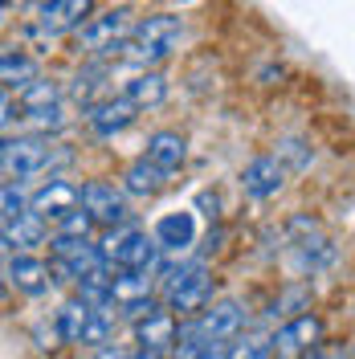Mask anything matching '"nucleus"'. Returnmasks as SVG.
I'll return each mask as SVG.
<instances>
[{
	"instance_id": "32",
	"label": "nucleus",
	"mask_w": 355,
	"mask_h": 359,
	"mask_svg": "<svg viewBox=\"0 0 355 359\" xmlns=\"http://www.w3.org/2000/svg\"><path fill=\"white\" fill-rule=\"evenodd\" d=\"M163 359H184V355H163Z\"/></svg>"
},
{
	"instance_id": "21",
	"label": "nucleus",
	"mask_w": 355,
	"mask_h": 359,
	"mask_svg": "<svg viewBox=\"0 0 355 359\" xmlns=\"http://www.w3.org/2000/svg\"><path fill=\"white\" fill-rule=\"evenodd\" d=\"M37 57H29L25 49H17V45H8L4 53H0V78H4V86L8 90H25L29 82H37L41 74H37Z\"/></svg>"
},
{
	"instance_id": "25",
	"label": "nucleus",
	"mask_w": 355,
	"mask_h": 359,
	"mask_svg": "<svg viewBox=\"0 0 355 359\" xmlns=\"http://www.w3.org/2000/svg\"><path fill=\"white\" fill-rule=\"evenodd\" d=\"M229 359H269V339L262 335H237L229 343Z\"/></svg>"
},
{
	"instance_id": "31",
	"label": "nucleus",
	"mask_w": 355,
	"mask_h": 359,
	"mask_svg": "<svg viewBox=\"0 0 355 359\" xmlns=\"http://www.w3.org/2000/svg\"><path fill=\"white\" fill-rule=\"evenodd\" d=\"M131 359H163V351H152V347H139Z\"/></svg>"
},
{
	"instance_id": "10",
	"label": "nucleus",
	"mask_w": 355,
	"mask_h": 359,
	"mask_svg": "<svg viewBox=\"0 0 355 359\" xmlns=\"http://www.w3.org/2000/svg\"><path fill=\"white\" fill-rule=\"evenodd\" d=\"M82 208H86L98 224H111V229H119V224L127 221V196H123L114 184H107V180L82 184Z\"/></svg>"
},
{
	"instance_id": "15",
	"label": "nucleus",
	"mask_w": 355,
	"mask_h": 359,
	"mask_svg": "<svg viewBox=\"0 0 355 359\" xmlns=\"http://www.w3.org/2000/svg\"><path fill=\"white\" fill-rule=\"evenodd\" d=\"M49 278H53V269L45 266L41 257H33V253H13L8 257V282L29 298L49 290Z\"/></svg>"
},
{
	"instance_id": "30",
	"label": "nucleus",
	"mask_w": 355,
	"mask_h": 359,
	"mask_svg": "<svg viewBox=\"0 0 355 359\" xmlns=\"http://www.w3.org/2000/svg\"><path fill=\"white\" fill-rule=\"evenodd\" d=\"M94 359H131V351H127L123 343H102V347L94 351Z\"/></svg>"
},
{
	"instance_id": "29",
	"label": "nucleus",
	"mask_w": 355,
	"mask_h": 359,
	"mask_svg": "<svg viewBox=\"0 0 355 359\" xmlns=\"http://www.w3.org/2000/svg\"><path fill=\"white\" fill-rule=\"evenodd\" d=\"M192 359H229V343H200Z\"/></svg>"
},
{
	"instance_id": "8",
	"label": "nucleus",
	"mask_w": 355,
	"mask_h": 359,
	"mask_svg": "<svg viewBox=\"0 0 355 359\" xmlns=\"http://www.w3.org/2000/svg\"><path fill=\"white\" fill-rule=\"evenodd\" d=\"M319 343H323V318L307 311L278 327V335L269 339V351L282 359H307L311 351H319Z\"/></svg>"
},
{
	"instance_id": "2",
	"label": "nucleus",
	"mask_w": 355,
	"mask_h": 359,
	"mask_svg": "<svg viewBox=\"0 0 355 359\" xmlns=\"http://www.w3.org/2000/svg\"><path fill=\"white\" fill-rule=\"evenodd\" d=\"M69 163V151L49 143V135H8L4 147H0V168L8 180H33V176H45L53 168H66Z\"/></svg>"
},
{
	"instance_id": "19",
	"label": "nucleus",
	"mask_w": 355,
	"mask_h": 359,
	"mask_svg": "<svg viewBox=\"0 0 355 359\" xmlns=\"http://www.w3.org/2000/svg\"><path fill=\"white\" fill-rule=\"evenodd\" d=\"M156 241L163 253H184V249L196 241V221L192 212H168L156 221Z\"/></svg>"
},
{
	"instance_id": "13",
	"label": "nucleus",
	"mask_w": 355,
	"mask_h": 359,
	"mask_svg": "<svg viewBox=\"0 0 355 359\" xmlns=\"http://www.w3.org/2000/svg\"><path fill=\"white\" fill-rule=\"evenodd\" d=\"M135 107L119 94V98H98V102H90L86 107V123L94 135H102V139H114V135H123L127 127L135 123Z\"/></svg>"
},
{
	"instance_id": "28",
	"label": "nucleus",
	"mask_w": 355,
	"mask_h": 359,
	"mask_svg": "<svg viewBox=\"0 0 355 359\" xmlns=\"http://www.w3.org/2000/svg\"><path fill=\"white\" fill-rule=\"evenodd\" d=\"M90 224H94V217H90L86 208H78V212H69L66 221L58 224V233H74V237H90Z\"/></svg>"
},
{
	"instance_id": "24",
	"label": "nucleus",
	"mask_w": 355,
	"mask_h": 359,
	"mask_svg": "<svg viewBox=\"0 0 355 359\" xmlns=\"http://www.w3.org/2000/svg\"><path fill=\"white\" fill-rule=\"evenodd\" d=\"M17 102H21L25 114L45 111V107H58V102H62V86L49 82V78H37V82H29L25 90H17Z\"/></svg>"
},
{
	"instance_id": "12",
	"label": "nucleus",
	"mask_w": 355,
	"mask_h": 359,
	"mask_svg": "<svg viewBox=\"0 0 355 359\" xmlns=\"http://www.w3.org/2000/svg\"><path fill=\"white\" fill-rule=\"evenodd\" d=\"M282 184H286V168H282V159L278 156L249 159L245 172H241V188H245V196H253V201H269V196H278Z\"/></svg>"
},
{
	"instance_id": "11",
	"label": "nucleus",
	"mask_w": 355,
	"mask_h": 359,
	"mask_svg": "<svg viewBox=\"0 0 355 359\" xmlns=\"http://www.w3.org/2000/svg\"><path fill=\"white\" fill-rule=\"evenodd\" d=\"M78 208H82V188H74L66 180H49V184H41V188L33 192V212H37L41 221L62 224L69 212H78Z\"/></svg>"
},
{
	"instance_id": "4",
	"label": "nucleus",
	"mask_w": 355,
	"mask_h": 359,
	"mask_svg": "<svg viewBox=\"0 0 355 359\" xmlns=\"http://www.w3.org/2000/svg\"><path fill=\"white\" fill-rule=\"evenodd\" d=\"M98 266H107L102 245H94L90 237H74V233H58L49 241V269L58 282H82L86 273H94Z\"/></svg>"
},
{
	"instance_id": "1",
	"label": "nucleus",
	"mask_w": 355,
	"mask_h": 359,
	"mask_svg": "<svg viewBox=\"0 0 355 359\" xmlns=\"http://www.w3.org/2000/svg\"><path fill=\"white\" fill-rule=\"evenodd\" d=\"M180 37H184V21L172 17V13H156V17H147V21H139L131 29V37L123 41L119 57L135 69H152V66H159L163 57L176 53Z\"/></svg>"
},
{
	"instance_id": "23",
	"label": "nucleus",
	"mask_w": 355,
	"mask_h": 359,
	"mask_svg": "<svg viewBox=\"0 0 355 359\" xmlns=\"http://www.w3.org/2000/svg\"><path fill=\"white\" fill-rule=\"evenodd\" d=\"M45 237V221L37 212H25L17 221H4V245L17 249V253H29L33 245H41Z\"/></svg>"
},
{
	"instance_id": "17",
	"label": "nucleus",
	"mask_w": 355,
	"mask_h": 359,
	"mask_svg": "<svg viewBox=\"0 0 355 359\" xmlns=\"http://www.w3.org/2000/svg\"><path fill=\"white\" fill-rule=\"evenodd\" d=\"M123 98L131 102L135 111H152V107H159L168 98V78L159 69H139V74H131L123 82Z\"/></svg>"
},
{
	"instance_id": "7",
	"label": "nucleus",
	"mask_w": 355,
	"mask_h": 359,
	"mask_svg": "<svg viewBox=\"0 0 355 359\" xmlns=\"http://www.w3.org/2000/svg\"><path fill=\"white\" fill-rule=\"evenodd\" d=\"M90 17H94V0H41L33 8V29L41 37H62V33H78Z\"/></svg>"
},
{
	"instance_id": "3",
	"label": "nucleus",
	"mask_w": 355,
	"mask_h": 359,
	"mask_svg": "<svg viewBox=\"0 0 355 359\" xmlns=\"http://www.w3.org/2000/svg\"><path fill=\"white\" fill-rule=\"evenodd\" d=\"M208 294H213V278L200 262H184L172 266L163 278V306L176 318H196L208 311Z\"/></svg>"
},
{
	"instance_id": "27",
	"label": "nucleus",
	"mask_w": 355,
	"mask_h": 359,
	"mask_svg": "<svg viewBox=\"0 0 355 359\" xmlns=\"http://www.w3.org/2000/svg\"><path fill=\"white\" fill-rule=\"evenodd\" d=\"M29 123L37 127L41 135H49V131H62L66 127V111H62V102L58 107H45V111H33L29 114Z\"/></svg>"
},
{
	"instance_id": "5",
	"label": "nucleus",
	"mask_w": 355,
	"mask_h": 359,
	"mask_svg": "<svg viewBox=\"0 0 355 359\" xmlns=\"http://www.w3.org/2000/svg\"><path fill=\"white\" fill-rule=\"evenodd\" d=\"M131 13L127 8H107V13H94L82 29H78V49L86 57H119L123 41L131 37Z\"/></svg>"
},
{
	"instance_id": "6",
	"label": "nucleus",
	"mask_w": 355,
	"mask_h": 359,
	"mask_svg": "<svg viewBox=\"0 0 355 359\" xmlns=\"http://www.w3.org/2000/svg\"><path fill=\"white\" fill-rule=\"evenodd\" d=\"M159 253L163 249H159L156 233H143L135 224H119V229L107 233V241H102V257L114 269H152Z\"/></svg>"
},
{
	"instance_id": "22",
	"label": "nucleus",
	"mask_w": 355,
	"mask_h": 359,
	"mask_svg": "<svg viewBox=\"0 0 355 359\" xmlns=\"http://www.w3.org/2000/svg\"><path fill=\"white\" fill-rule=\"evenodd\" d=\"M163 184H168V172H163V168H156L147 156L135 159L131 168L123 172V188H127L131 196H156Z\"/></svg>"
},
{
	"instance_id": "16",
	"label": "nucleus",
	"mask_w": 355,
	"mask_h": 359,
	"mask_svg": "<svg viewBox=\"0 0 355 359\" xmlns=\"http://www.w3.org/2000/svg\"><path fill=\"white\" fill-rule=\"evenodd\" d=\"M111 298L119 311L131 314L135 306H147L152 302V269H119L114 273Z\"/></svg>"
},
{
	"instance_id": "26",
	"label": "nucleus",
	"mask_w": 355,
	"mask_h": 359,
	"mask_svg": "<svg viewBox=\"0 0 355 359\" xmlns=\"http://www.w3.org/2000/svg\"><path fill=\"white\" fill-rule=\"evenodd\" d=\"M0 204H4V221H17L25 212H33V201H25V192L17 188V180H8L0 188Z\"/></svg>"
},
{
	"instance_id": "14",
	"label": "nucleus",
	"mask_w": 355,
	"mask_h": 359,
	"mask_svg": "<svg viewBox=\"0 0 355 359\" xmlns=\"http://www.w3.org/2000/svg\"><path fill=\"white\" fill-rule=\"evenodd\" d=\"M135 339H139V347H152V351H172V343H176V314L168 311H147L143 318H135Z\"/></svg>"
},
{
	"instance_id": "18",
	"label": "nucleus",
	"mask_w": 355,
	"mask_h": 359,
	"mask_svg": "<svg viewBox=\"0 0 355 359\" xmlns=\"http://www.w3.org/2000/svg\"><path fill=\"white\" fill-rule=\"evenodd\" d=\"M94 314H98V306H90L86 298H69L66 306L58 311V318H53V335L62 339V343H86V331H90V323H94Z\"/></svg>"
},
{
	"instance_id": "20",
	"label": "nucleus",
	"mask_w": 355,
	"mask_h": 359,
	"mask_svg": "<svg viewBox=\"0 0 355 359\" xmlns=\"http://www.w3.org/2000/svg\"><path fill=\"white\" fill-rule=\"evenodd\" d=\"M147 159H152L156 168H163L168 176L180 172L184 159H188V143H184V135L180 131H156L152 139H147Z\"/></svg>"
},
{
	"instance_id": "9",
	"label": "nucleus",
	"mask_w": 355,
	"mask_h": 359,
	"mask_svg": "<svg viewBox=\"0 0 355 359\" xmlns=\"http://www.w3.org/2000/svg\"><path fill=\"white\" fill-rule=\"evenodd\" d=\"M241 327H245L241 302H229V298L217 302V306H208L204 314H196V323H192L200 343H233L241 335Z\"/></svg>"
}]
</instances>
